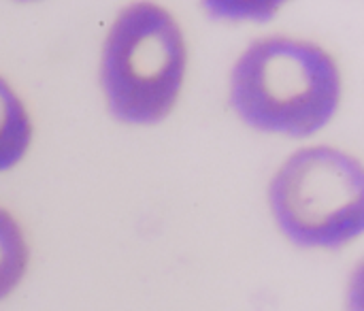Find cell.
Wrapping results in <instances>:
<instances>
[{
  "instance_id": "6da1fadb",
  "label": "cell",
  "mask_w": 364,
  "mask_h": 311,
  "mask_svg": "<svg viewBox=\"0 0 364 311\" xmlns=\"http://www.w3.org/2000/svg\"><path fill=\"white\" fill-rule=\"evenodd\" d=\"M343 77L331 51L307 38L264 36L250 43L228 77V102L252 130L307 139L339 111Z\"/></svg>"
},
{
  "instance_id": "3957f363",
  "label": "cell",
  "mask_w": 364,
  "mask_h": 311,
  "mask_svg": "<svg viewBox=\"0 0 364 311\" xmlns=\"http://www.w3.org/2000/svg\"><path fill=\"white\" fill-rule=\"evenodd\" d=\"M269 211L296 248H348L364 233L363 162L333 145L296 149L271 177Z\"/></svg>"
},
{
  "instance_id": "7a4b0ae2",
  "label": "cell",
  "mask_w": 364,
  "mask_h": 311,
  "mask_svg": "<svg viewBox=\"0 0 364 311\" xmlns=\"http://www.w3.org/2000/svg\"><path fill=\"white\" fill-rule=\"evenodd\" d=\"M188 45L179 21L158 2L126 4L100 51V90L109 113L126 126H156L179 102Z\"/></svg>"
},
{
  "instance_id": "52a82bcc",
  "label": "cell",
  "mask_w": 364,
  "mask_h": 311,
  "mask_svg": "<svg viewBox=\"0 0 364 311\" xmlns=\"http://www.w3.org/2000/svg\"><path fill=\"white\" fill-rule=\"evenodd\" d=\"M17 2H36V0H17Z\"/></svg>"
},
{
  "instance_id": "277c9868",
  "label": "cell",
  "mask_w": 364,
  "mask_h": 311,
  "mask_svg": "<svg viewBox=\"0 0 364 311\" xmlns=\"http://www.w3.org/2000/svg\"><path fill=\"white\" fill-rule=\"evenodd\" d=\"M32 117L15 88L0 77V175L15 169L32 145Z\"/></svg>"
},
{
  "instance_id": "8992f818",
  "label": "cell",
  "mask_w": 364,
  "mask_h": 311,
  "mask_svg": "<svg viewBox=\"0 0 364 311\" xmlns=\"http://www.w3.org/2000/svg\"><path fill=\"white\" fill-rule=\"evenodd\" d=\"M211 19L228 23H264L290 0H200Z\"/></svg>"
},
{
  "instance_id": "5b68a950",
  "label": "cell",
  "mask_w": 364,
  "mask_h": 311,
  "mask_svg": "<svg viewBox=\"0 0 364 311\" xmlns=\"http://www.w3.org/2000/svg\"><path fill=\"white\" fill-rule=\"evenodd\" d=\"M30 265V248L17 218L0 207V303L23 282Z\"/></svg>"
}]
</instances>
